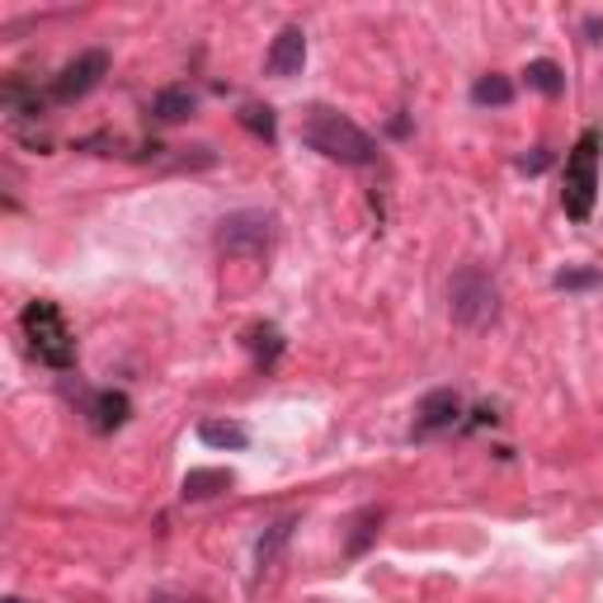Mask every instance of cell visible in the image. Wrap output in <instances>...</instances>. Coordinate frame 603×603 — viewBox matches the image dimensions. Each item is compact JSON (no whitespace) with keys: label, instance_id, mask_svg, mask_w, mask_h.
I'll use <instances>...</instances> for the list:
<instances>
[{"label":"cell","instance_id":"10","mask_svg":"<svg viewBox=\"0 0 603 603\" xmlns=\"http://www.w3.org/2000/svg\"><path fill=\"white\" fill-rule=\"evenodd\" d=\"M90 416H94V430H118L128 420V396L123 391H100L90 401Z\"/></svg>","mask_w":603,"mask_h":603},{"label":"cell","instance_id":"17","mask_svg":"<svg viewBox=\"0 0 603 603\" xmlns=\"http://www.w3.org/2000/svg\"><path fill=\"white\" fill-rule=\"evenodd\" d=\"M373 523H383V514H373V510H368V514H363V519L354 523V528H359V533H354V537H349V551H354V557H359V551H363V547H368V537L377 533V528H373Z\"/></svg>","mask_w":603,"mask_h":603},{"label":"cell","instance_id":"20","mask_svg":"<svg viewBox=\"0 0 603 603\" xmlns=\"http://www.w3.org/2000/svg\"><path fill=\"white\" fill-rule=\"evenodd\" d=\"M161 603H198V599H161Z\"/></svg>","mask_w":603,"mask_h":603},{"label":"cell","instance_id":"8","mask_svg":"<svg viewBox=\"0 0 603 603\" xmlns=\"http://www.w3.org/2000/svg\"><path fill=\"white\" fill-rule=\"evenodd\" d=\"M463 416V401H457V391H430L420 401V420H416V434H439V430H453V420Z\"/></svg>","mask_w":603,"mask_h":603},{"label":"cell","instance_id":"16","mask_svg":"<svg viewBox=\"0 0 603 603\" xmlns=\"http://www.w3.org/2000/svg\"><path fill=\"white\" fill-rule=\"evenodd\" d=\"M241 128H250V133L264 137V141H274V137H278L274 109H269V104H246V109H241Z\"/></svg>","mask_w":603,"mask_h":603},{"label":"cell","instance_id":"1","mask_svg":"<svg viewBox=\"0 0 603 603\" xmlns=\"http://www.w3.org/2000/svg\"><path fill=\"white\" fill-rule=\"evenodd\" d=\"M302 141H307L311 151H321L326 161H340V166H373L377 161V141L363 133L354 118H344L340 109H307Z\"/></svg>","mask_w":603,"mask_h":603},{"label":"cell","instance_id":"11","mask_svg":"<svg viewBox=\"0 0 603 603\" xmlns=\"http://www.w3.org/2000/svg\"><path fill=\"white\" fill-rule=\"evenodd\" d=\"M198 439L208 443V448H246V443H250L246 424H231V420H203Z\"/></svg>","mask_w":603,"mask_h":603},{"label":"cell","instance_id":"19","mask_svg":"<svg viewBox=\"0 0 603 603\" xmlns=\"http://www.w3.org/2000/svg\"><path fill=\"white\" fill-rule=\"evenodd\" d=\"M543 166H547V151H533V156H523L519 161V170H528V174H537Z\"/></svg>","mask_w":603,"mask_h":603},{"label":"cell","instance_id":"7","mask_svg":"<svg viewBox=\"0 0 603 603\" xmlns=\"http://www.w3.org/2000/svg\"><path fill=\"white\" fill-rule=\"evenodd\" d=\"M302 61H307V34L297 24H288L283 34L269 43V57H264V71L269 76H297Z\"/></svg>","mask_w":603,"mask_h":603},{"label":"cell","instance_id":"5","mask_svg":"<svg viewBox=\"0 0 603 603\" xmlns=\"http://www.w3.org/2000/svg\"><path fill=\"white\" fill-rule=\"evenodd\" d=\"M274 246V217L260 208L227 213L217 221V250L221 255H264Z\"/></svg>","mask_w":603,"mask_h":603},{"label":"cell","instance_id":"2","mask_svg":"<svg viewBox=\"0 0 603 603\" xmlns=\"http://www.w3.org/2000/svg\"><path fill=\"white\" fill-rule=\"evenodd\" d=\"M20 330L29 349H34V359L47 363V368H71L76 363V335L67 326V316H61L53 302H29V307L20 311Z\"/></svg>","mask_w":603,"mask_h":603},{"label":"cell","instance_id":"15","mask_svg":"<svg viewBox=\"0 0 603 603\" xmlns=\"http://www.w3.org/2000/svg\"><path fill=\"white\" fill-rule=\"evenodd\" d=\"M523 81H528L533 90H543V94H561V67L557 61H528V71H523Z\"/></svg>","mask_w":603,"mask_h":603},{"label":"cell","instance_id":"6","mask_svg":"<svg viewBox=\"0 0 603 603\" xmlns=\"http://www.w3.org/2000/svg\"><path fill=\"white\" fill-rule=\"evenodd\" d=\"M104 71H109V53H104V47H90V53H81L76 61H67V67L57 71V81H53V100H61V104L86 100V94L104 81Z\"/></svg>","mask_w":603,"mask_h":603},{"label":"cell","instance_id":"12","mask_svg":"<svg viewBox=\"0 0 603 603\" xmlns=\"http://www.w3.org/2000/svg\"><path fill=\"white\" fill-rule=\"evenodd\" d=\"M231 490V471H189L184 476V500H208Z\"/></svg>","mask_w":603,"mask_h":603},{"label":"cell","instance_id":"14","mask_svg":"<svg viewBox=\"0 0 603 603\" xmlns=\"http://www.w3.org/2000/svg\"><path fill=\"white\" fill-rule=\"evenodd\" d=\"M288 537H293V519L274 523V528H269V537H260V547H255V566H260V570H269V566H274Z\"/></svg>","mask_w":603,"mask_h":603},{"label":"cell","instance_id":"4","mask_svg":"<svg viewBox=\"0 0 603 603\" xmlns=\"http://www.w3.org/2000/svg\"><path fill=\"white\" fill-rule=\"evenodd\" d=\"M594 189H599V133H584L576 151L566 156V189H561V203L576 221L594 213Z\"/></svg>","mask_w":603,"mask_h":603},{"label":"cell","instance_id":"3","mask_svg":"<svg viewBox=\"0 0 603 603\" xmlns=\"http://www.w3.org/2000/svg\"><path fill=\"white\" fill-rule=\"evenodd\" d=\"M448 311L463 330H486L490 321H496L500 293H496V283H490L486 269H476V264L457 269L453 283H448Z\"/></svg>","mask_w":603,"mask_h":603},{"label":"cell","instance_id":"18","mask_svg":"<svg viewBox=\"0 0 603 603\" xmlns=\"http://www.w3.org/2000/svg\"><path fill=\"white\" fill-rule=\"evenodd\" d=\"M599 274H557V288H594Z\"/></svg>","mask_w":603,"mask_h":603},{"label":"cell","instance_id":"13","mask_svg":"<svg viewBox=\"0 0 603 603\" xmlns=\"http://www.w3.org/2000/svg\"><path fill=\"white\" fill-rule=\"evenodd\" d=\"M471 100L481 104V109H504L514 100V86L504 81V76H481V81L471 86Z\"/></svg>","mask_w":603,"mask_h":603},{"label":"cell","instance_id":"9","mask_svg":"<svg viewBox=\"0 0 603 603\" xmlns=\"http://www.w3.org/2000/svg\"><path fill=\"white\" fill-rule=\"evenodd\" d=\"M198 109V94L189 90V86H166L161 94L151 100V114L161 118V123H184L189 114Z\"/></svg>","mask_w":603,"mask_h":603},{"label":"cell","instance_id":"21","mask_svg":"<svg viewBox=\"0 0 603 603\" xmlns=\"http://www.w3.org/2000/svg\"><path fill=\"white\" fill-rule=\"evenodd\" d=\"M5 603H24V599H5Z\"/></svg>","mask_w":603,"mask_h":603}]
</instances>
